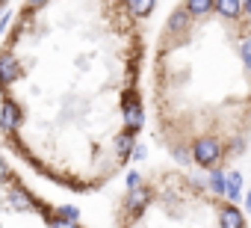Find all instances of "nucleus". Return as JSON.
Returning <instances> with one entry per match:
<instances>
[{
  "label": "nucleus",
  "mask_w": 251,
  "mask_h": 228,
  "mask_svg": "<svg viewBox=\"0 0 251 228\" xmlns=\"http://www.w3.org/2000/svg\"><path fill=\"white\" fill-rule=\"evenodd\" d=\"M245 207H248V210H251V193H248V196H245Z\"/></svg>",
  "instance_id": "4be33fe9"
},
{
  "label": "nucleus",
  "mask_w": 251,
  "mask_h": 228,
  "mask_svg": "<svg viewBox=\"0 0 251 228\" xmlns=\"http://www.w3.org/2000/svg\"><path fill=\"white\" fill-rule=\"evenodd\" d=\"M219 157H222V145L216 140H198L192 145V160L198 166H216Z\"/></svg>",
  "instance_id": "f257e3e1"
},
{
  "label": "nucleus",
  "mask_w": 251,
  "mask_h": 228,
  "mask_svg": "<svg viewBox=\"0 0 251 228\" xmlns=\"http://www.w3.org/2000/svg\"><path fill=\"white\" fill-rule=\"evenodd\" d=\"M0 128H3L6 134L21 128V110H18L15 101H3V104H0Z\"/></svg>",
  "instance_id": "f03ea898"
},
{
  "label": "nucleus",
  "mask_w": 251,
  "mask_h": 228,
  "mask_svg": "<svg viewBox=\"0 0 251 228\" xmlns=\"http://www.w3.org/2000/svg\"><path fill=\"white\" fill-rule=\"evenodd\" d=\"M18 65H15V59L9 57V54H3V57H0V83H3V86H9V83H15L18 80Z\"/></svg>",
  "instance_id": "7ed1b4c3"
},
{
  "label": "nucleus",
  "mask_w": 251,
  "mask_h": 228,
  "mask_svg": "<svg viewBox=\"0 0 251 228\" xmlns=\"http://www.w3.org/2000/svg\"><path fill=\"white\" fill-rule=\"evenodd\" d=\"M130 9H133L136 15H148V12L154 9V3H151V0H136V3H130Z\"/></svg>",
  "instance_id": "ddd939ff"
},
{
  "label": "nucleus",
  "mask_w": 251,
  "mask_h": 228,
  "mask_svg": "<svg viewBox=\"0 0 251 228\" xmlns=\"http://www.w3.org/2000/svg\"><path fill=\"white\" fill-rule=\"evenodd\" d=\"M172 154H175V160H180V163H186V160H189V154H186L183 148H172Z\"/></svg>",
  "instance_id": "a211bd4d"
},
{
  "label": "nucleus",
  "mask_w": 251,
  "mask_h": 228,
  "mask_svg": "<svg viewBox=\"0 0 251 228\" xmlns=\"http://www.w3.org/2000/svg\"><path fill=\"white\" fill-rule=\"evenodd\" d=\"M242 12H248V15H251V3H242Z\"/></svg>",
  "instance_id": "412c9836"
},
{
  "label": "nucleus",
  "mask_w": 251,
  "mask_h": 228,
  "mask_svg": "<svg viewBox=\"0 0 251 228\" xmlns=\"http://www.w3.org/2000/svg\"><path fill=\"white\" fill-rule=\"evenodd\" d=\"M59 216H62L65 222H74V219L80 216V210H77L74 204H62V207H59Z\"/></svg>",
  "instance_id": "f8f14e48"
},
{
  "label": "nucleus",
  "mask_w": 251,
  "mask_h": 228,
  "mask_svg": "<svg viewBox=\"0 0 251 228\" xmlns=\"http://www.w3.org/2000/svg\"><path fill=\"white\" fill-rule=\"evenodd\" d=\"M6 178V166H3V160H0V181Z\"/></svg>",
  "instance_id": "aec40b11"
},
{
  "label": "nucleus",
  "mask_w": 251,
  "mask_h": 228,
  "mask_svg": "<svg viewBox=\"0 0 251 228\" xmlns=\"http://www.w3.org/2000/svg\"><path fill=\"white\" fill-rule=\"evenodd\" d=\"M216 9L222 12V15H239L242 12V3H233V0H222V3H216Z\"/></svg>",
  "instance_id": "9d476101"
},
{
  "label": "nucleus",
  "mask_w": 251,
  "mask_h": 228,
  "mask_svg": "<svg viewBox=\"0 0 251 228\" xmlns=\"http://www.w3.org/2000/svg\"><path fill=\"white\" fill-rule=\"evenodd\" d=\"M0 9H3V3H0Z\"/></svg>",
  "instance_id": "5701e85b"
},
{
  "label": "nucleus",
  "mask_w": 251,
  "mask_h": 228,
  "mask_svg": "<svg viewBox=\"0 0 251 228\" xmlns=\"http://www.w3.org/2000/svg\"><path fill=\"white\" fill-rule=\"evenodd\" d=\"M133 157L142 160V157H145V145H136V148H133Z\"/></svg>",
  "instance_id": "6ab92c4d"
},
{
  "label": "nucleus",
  "mask_w": 251,
  "mask_h": 228,
  "mask_svg": "<svg viewBox=\"0 0 251 228\" xmlns=\"http://www.w3.org/2000/svg\"><path fill=\"white\" fill-rule=\"evenodd\" d=\"M148 199H151V193H148L145 187L133 190V193H130V210H136V213H139V210H142V207L148 204Z\"/></svg>",
  "instance_id": "1a4fd4ad"
},
{
  "label": "nucleus",
  "mask_w": 251,
  "mask_h": 228,
  "mask_svg": "<svg viewBox=\"0 0 251 228\" xmlns=\"http://www.w3.org/2000/svg\"><path fill=\"white\" fill-rule=\"evenodd\" d=\"M222 228H245V219H242V213L233 204H227L222 210Z\"/></svg>",
  "instance_id": "0eeeda50"
},
{
  "label": "nucleus",
  "mask_w": 251,
  "mask_h": 228,
  "mask_svg": "<svg viewBox=\"0 0 251 228\" xmlns=\"http://www.w3.org/2000/svg\"><path fill=\"white\" fill-rule=\"evenodd\" d=\"M133 148H136V140H133L130 131H127V134H121V137H115V151H118L121 157H127Z\"/></svg>",
  "instance_id": "6e6552de"
},
{
  "label": "nucleus",
  "mask_w": 251,
  "mask_h": 228,
  "mask_svg": "<svg viewBox=\"0 0 251 228\" xmlns=\"http://www.w3.org/2000/svg\"><path fill=\"white\" fill-rule=\"evenodd\" d=\"M139 184H142L139 172H127V187H130V193H133V190H139Z\"/></svg>",
  "instance_id": "2eb2a0df"
},
{
  "label": "nucleus",
  "mask_w": 251,
  "mask_h": 228,
  "mask_svg": "<svg viewBox=\"0 0 251 228\" xmlns=\"http://www.w3.org/2000/svg\"><path fill=\"white\" fill-rule=\"evenodd\" d=\"M242 59H245V65L251 68V42H245V45H242Z\"/></svg>",
  "instance_id": "f3484780"
},
{
  "label": "nucleus",
  "mask_w": 251,
  "mask_h": 228,
  "mask_svg": "<svg viewBox=\"0 0 251 228\" xmlns=\"http://www.w3.org/2000/svg\"><path fill=\"white\" fill-rule=\"evenodd\" d=\"M9 204H12L15 210H33V199H30L21 187H12V190H9Z\"/></svg>",
  "instance_id": "423d86ee"
},
{
  "label": "nucleus",
  "mask_w": 251,
  "mask_h": 228,
  "mask_svg": "<svg viewBox=\"0 0 251 228\" xmlns=\"http://www.w3.org/2000/svg\"><path fill=\"white\" fill-rule=\"evenodd\" d=\"M225 193H227L230 201H236V199L242 196V175H239V172H227V178H225Z\"/></svg>",
  "instance_id": "39448f33"
},
{
  "label": "nucleus",
  "mask_w": 251,
  "mask_h": 228,
  "mask_svg": "<svg viewBox=\"0 0 251 228\" xmlns=\"http://www.w3.org/2000/svg\"><path fill=\"white\" fill-rule=\"evenodd\" d=\"M50 228H77L74 222H65V219H50Z\"/></svg>",
  "instance_id": "dca6fc26"
},
{
  "label": "nucleus",
  "mask_w": 251,
  "mask_h": 228,
  "mask_svg": "<svg viewBox=\"0 0 251 228\" xmlns=\"http://www.w3.org/2000/svg\"><path fill=\"white\" fill-rule=\"evenodd\" d=\"M210 190H213L216 196L225 193V175H222V172H213V175H210Z\"/></svg>",
  "instance_id": "9b49d317"
},
{
  "label": "nucleus",
  "mask_w": 251,
  "mask_h": 228,
  "mask_svg": "<svg viewBox=\"0 0 251 228\" xmlns=\"http://www.w3.org/2000/svg\"><path fill=\"white\" fill-rule=\"evenodd\" d=\"M124 122H127V128L133 134L142 128V107H139V101H127V104H124Z\"/></svg>",
  "instance_id": "20e7f679"
},
{
  "label": "nucleus",
  "mask_w": 251,
  "mask_h": 228,
  "mask_svg": "<svg viewBox=\"0 0 251 228\" xmlns=\"http://www.w3.org/2000/svg\"><path fill=\"white\" fill-rule=\"evenodd\" d=\"M186 9H189V12H195V15H201V12H210V9H213V3H210V0H195V3H189Z\"/></svg>",
  "instance_id": "4468645a"
}]
</instances>
